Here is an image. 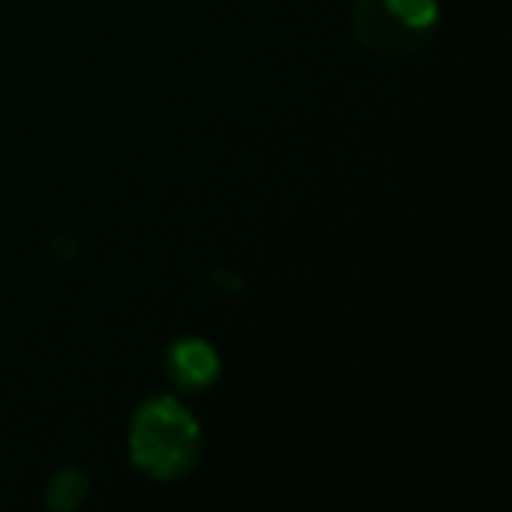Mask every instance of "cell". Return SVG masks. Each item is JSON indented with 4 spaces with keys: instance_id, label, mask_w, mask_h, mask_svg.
Listing matches in <instances>:
<instances>
[{
    "instance_id": "obj_4",
    "label": "cell",
    "mask_w": 512,
    "mask_h": 512,
    "mask_svg": "<svg viewBox=\"0 0 512 512\" xmlns=\"http://www.w3.org/2000/svg\"><path fill=\"white\" fill-rule=\"evenodd\" d=\"M88 491H92V477L78 467H64L50 477V484H46V505H50V509H60V512H71L85 502Z\"/></svg>"
},
{
    "instance_id": "obj_1",
    "label": "cell",
    "mask_w": 512,
    "mask_h": 512,
    "mask_svg": "<svg viewBox=\"0 0 512 512\" xmlns=\"http://www.w3.org/2000/svg\"><path fill=\"white\" fill-rule=\"evenodd\" d=\"M130 460L151 481H179L200 463L204 435L190 407L172 397H151L130 418Z\"/></svg>"
},
{
    "instance_id": "obj_2",
    "label": "cell",
    "mask_w": 512,
    "mask_h": 512,
    "mask_svg": "<svg viewBox=\"0 0 512 512\" xmlns=\"http://www.w3.org/2000/svg\"><path fill=\"white\" fill-rule=\"evenodd\" d=\"M439 22V0H355L351 4L355 39L372 57L383 60L418 57L435 39Z\"/></svg>"
},
{
    "instance_id": "obj_3",
    "label": "cell",
    "mask_w": 512,
    "mask_h": 512,
    "mask_svg": "<svg viewBox=\"0 0 512 512\" xmlns=\"http://www.w3.org/2000/svg\"><path fill=\"white\" fill-rule=\"evenodd\" d=\"M165 372L169 379L186 393H200L207 386L218 383L221 376V358L211 341L204 337H176L165 355Z\"/></svg>"
}]
</instances>
